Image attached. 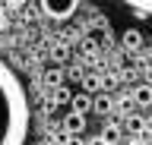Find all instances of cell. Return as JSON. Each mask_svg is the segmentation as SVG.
I'll return each mask as SVG.
<instances>
[{
  "label": "cell",
  "mask_w": 152,
  "mask_h": 145,
  "mask_svg": "<svg viewBox=\"0 0 152 145\" xmlns=\"http://www.w3.org/2000/svg\"><path fill=\"white\" fill-rule=\"evenodd\" d=\"M117 3H124V6L133 10L136 16H149L152 19V0H117Z\"/></svg>",
  "instance_id": "5b68a950"
},
{
  "label": "cell",
  "mask_w": 152,
  "mask_h": 145,
  "mask_svg": "<svg viewBox=\"0 0 152 145\" xmlns=\"http://www.w3.org/2000/svg\"><path fill=\"white\" fill-rule=\"evenodd\" d=\"M146 129H149V133H152V120H146Z\"/></svg>",
  "instance_id": "2e32d148"
},
{
  "label": "cell",
  "mask_w": 152,
  "mask_h": 145,
  "mask_svg": "<svg viewBox=\"0 0 152 145\" xmlns=\"http://www.w3.org/2000/svg\"><path fill=\"white\" fill-rule=\"evenodd\" d=\"M140 44H142V35H140V32H136V29H127V32H124V48L136 50V48H140Z\"/></svg>",
  "instance_id": "ba28073f"
},
{
  "label": "cell",
  "mask_w": 152,
  "mask_h": 145,
  "mask_svg": "<svg viewBox=\"0 0 152 145\" xmlns=\"http://www.w3.org/2000/svg\"><path fill=\"white\" fill-rule=\"evenodd\" d=\"M32 126L26 85L13 66L0 57V145H26Z\"/></svg>",
  "instance_id": "6da1fadb"
},
{
  "label": "cell",
  "mask_w": 152,
  "mask_h": 145,
  "mask_svg": "<svg viewBox=\"0 0 152 145\" xmlns=\"http://www.w3.org/2000/svg\"><path fill=\"white\" fill-rule=\"evenodd\" d=\"M83 85H86V92H98V85H102V79H98V76H89V79L83 82Z\"/></svg>",
  "instance_id": "8fae6325"
},
{
  "label": "cell",
  "mask_w": 152,
  "mask_h": 145,
  "mask_svg": "<svg viewBox=\"0 0 152 145\" xmlns=\"http://www.w3.org/2000/svg\"><path fill=\"white\" fill-rule=\"evenodd\" d=\"M98 136H102V139H104L108 145H117V142L124 139V126H121V123H104Z\"/></svg>",
  "instance_id": "277c9868"
},
{
  "label": "cell",
  "mask_w": 152,
  "mask_h": 145,
  "mask_svg": "<svg viewBox=\"0 0 152 145\" xmlns=\"http://www.w3.org/2000/svg\"><path fill=\"white\" fill-rule=\"evenodd\" d=\"M92 107H95V110H98V114H111V98H108V95H98V98H95V101H92Z\"/></svg>",
  "instance_id": "30bf717a"
},
{
  "label": "cell",
  "mask_w": 152,
  "mask_h": 145,
  "mask_svg": "<svg viewBox=\"0 0 152 145\" xmlns=\"http://www.w3.org/2000/svg\"><path fill=\"white\" fill-rule=\"evenodd\" d=\"M7 29V10H3V6H0V32Z\"/></svg>",
  "instance_id": "4fadbf2b"
},
{
  "label": "cell",
  "mask_w": 152,
  "mask_h": 145,
  "mask_svg": "<svg viewBox=\"0 0 152 145\" xmlns=\"http://www.w3.org/2000/svg\"><path fill=\"white\" fill-rule=\"evenodd\" d=\"M38 3H41V13L51 19H70L79 6V0H38Z\"/></svg>",
  "instance_id": "7a4b0ae2"
},
{
  "label": "cell",
  "mask_w": 152,
  "mask_h": 145,
  "mask_svg": "<svg viewBox=\"0 0 152 145\" xmlns=\"http://www.w3.org/2000/svg\"><path fill=\"white\" fill-rule=\"evenodd\" d=\"M127 145H149V139H142V136H130Z\"/></svg>",
  "instance_id": "7c38bea8"
},
{
  "label": "cell",
  "mask_w": 152,
  "mask_h": 145,
  "mask_svg": "<svg viewBox=\"0 0 152 145\" xmlns=\"http://www.w3.org/2000/svg\"><path fill=\"white\" fill-rule=\"evenodd\" d=\"M73 110L76 114H89V110H92V98L89 95H76L73 98Z\"/></svg>",
  "instance_id": "9c48e42d"
},
{
  "label": "cell",
  "mask_w": 152,
  "mask_h": 145,
  "mask_svg": "<svg viewBox=\"0 0 152 145\" xmlns=\"http://www.w3.org/2000/svg\"><path fill=\"white\" fill-rule=\"evenodd\" d=\"M124 126H127V133H133V136L146 133V120H142L140 114H127V117H124Z\"/></svg>",
  "instance_id": "8992f818"
},
{
  "label": "cell",
  "mask_w": 152,
  "mask_h": 145,
  "mask_svg": "<svg viewBox=\"0 0 152 145\" xmlns=\"http://www.w3.org/2000/svg\"><path fill=\"white\" fill-rule=\"evenodd\" d=\"M89 145H108V142H104L102 136H95V139H89Z\"/></svg>",
  "instance_id": "5bb4252c"
},
{
  "label": "cell",
  "mask_w": 152,
  "mask_h": 145,
  "mask_svg": "<svg viewBox=\"0 0 152 145\" xmlns=\"http://www.w3.org/2000/svg\"><path fill=\"white\" fill-rule=\"evenodd\" d=\"M133 101L140 107H149L152 104V85H136L133 88Z\"/></svg>",
  "instance_id": "52a82bcc"
},
{
  "label": "cell",
  "mask_w": 152,
  "mask_h": 145,
  "mask_svg": "<svg viewBox=\"0 0 152 145\" xmlns=\"http://www.w3.org/2000/svg\"><path fill=\"white\" fill-rule=\"evenodd\" d=\"M64 129L70 136H79L86 129V114H76V110H70V114H66V120H64Z\"/></svg>",
  "instance_id": "3957f363"
},
{
  "label": "cell",
  "mask_w": 152,
  "mask_h": 145,
  "mask_svg": "<svg viewBox=\"0 0 152 145\" xmlns=\"http://www.w3.org/2000/svg\"><path fill=\"white\" fill-rule=\"evenodd\" d=\"M7 3H10V6H26L28 0H7Z\"/></svg>",
  "instance_id": "9a60e30c"
}]
</instances>
